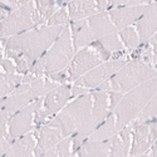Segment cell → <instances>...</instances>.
Listing matches in <instances>:
<instances>
[{
  "label": "cell",
  "mask_w": 157,
  "mask_h": 157,
  "mask_svg": "<svg viewBox=\"0 0 157 157\" xmlns=\"http://www.w3.org/2000/svg\"><path fill=\"white\" fill-rule=\"evenodd\" d=\"M65 27L67 25H43L9 38H2L3 48L18 52L30 63H34L52 47Z\"/></svg>",
  "instance_id": "cell-1"
},
{
  "label": "cell",
  "mask_w": 157,
  "mask_h": 157,
  "mask_svg": "<svg viewBox=\"0 0 157 157\" xmlns=\"http://www.w3.org/2000/svg\"><path fill=\"white\" fill-rule=\"evenodd\" d=\"M157 92V77L137 86L123 94L120 103L113 109L117 128L122 129L131 122H133L146 104Z\"/></svg>",
  "instance_id": "cell-2"
},
{
  "label": "cell",
  "mask_w": 157,
  "mask_h": 157,
  "mask_svg": "<svg viewBox=\"0 0 157 157\" xmlns=\"http://www.w3.org/2000/svg\"><path fill=\"white\" fill-rule=\"evenodd\" d=\"M155 77H157V69L155 67L142 59H131L112 78L102 83L96 89L126 93Z\"/></svg>",
  "instance_id": "cell-3"
},
{
  "label": "cell",
  "mask_w": 157,
  "mask_h": 157,
  "mask_svg": "<svg viewBox=\"0 0 157 157\" xmlns=\"http://www.w3.org/2000/svg\"><path fill=\"white\" fill-rule=\"evenodd\" d=\"M92 106L93 96L92 92H88L86 94L71 99L64 106V108L47 123L52 127L58 128L63 137L73 136L87 121L90 111H92Z\"/></svg>",
  "instance_id": "cell-4"
},
{
  "label": "cell",
  "mask_w": 157,
  "mask_h": 157,
  "mask_svg": "<svg viewBox=\"0 0 157 157\" xmlns=\"http://www.w3.org/2000/svg\"><path fill=\"white\" fill-rule=\"evenodd\" d=\"M57 86L59 84L49 79L47 75L36 77L32 81L21 82L9 96L2 98V109L14 114L21 108L29 106L39 97L47 94L49 90L56 88Z\"/></svg>",
  "instance_id": "cell-5"
},
{
  "label": "cell",
  "mask_w": 157,
  "mask_h": 157,
  "mask_svg": "<svg viewBox=\"0 0 157 157\" xmlns=\"http://www.w3.org/2000/svg\"><path fill=\"white\" fill-rule=\"evenodd\" d=\"M43 20L36 9L35 2L30 0L23 6L13 10L0 23L2 38H9L24 32H28L39 27H43Z\"/></svg>",
  "instance_id": "cell-6"
},
{
  "label": "cell",
  "mask_w": 157,
  "mask_h": 157,
  "mask_svg": "<svg viewBox=\"0 0 157 157\" xmlns=\"http://www.w3.org/2000/svg\"><path fill=\"white\" fill-rule=\"evenodd\" d=\"M112 58V54L108 50L103 48V45L97 40L75 52L73 59L71 60L69 65L65 69L68 73L69 83H73L79 77L93 69L103 62H107Z\"/></svg>",
  "instance_id": "cell-7"
},
{
  "label": "cell",
  "mask_w": 157,
  "mask_h": 157,
  "mask_svg": "<svg viewBox=\"0 0 157 157\" xmlns=\"http://www.w3.org/2000/svg\"><path fill=\"white\" fill-rule=\"evenodd\" d=\"M90 92H92V96H93V106H92L90 114L87 118V121L84 122V124L72 136L74 153L82 146V143L94 132L97 127L106 120L109 116V113L112 112L111 107H109V96H108L107 90L94 89V90H90ZM74 153H73V156H74Z\"/></svg>",
  "instance_id": "cell-8"
},
{
  "label": "cell",
  "mask_w": 157,
  "mask_h": 157,
  "mask_svg": "<svg viewBox=\"0 0 157 157\" xmlns=\"http://www.w3.org/2000/svg\"><path fill=\"white\" fill-rule=\"evenodd\" d=\"M72 99V83L59 84L35 101V127H40L60 112Z\"/></svg>",
  "instance_id": "cell-9"
},
{
  "label": "cell",
  "mask_w": 157,
  "mask_h": 157,
  "mask_svg": "<svg viewBox=\"0 0 157 157\" xmlns=\"http://www.w3.org/2000/svg\"><path fill=\"white\" fill-rule=\"evenodd\" d=\"M75 54L73 47L72 33L69 25L64 28L57 40L52 44V47L42 56L45 67V74L56 73L65 69L69 65L71 60Z\"/></svg>",
  "instance_id": "cell-10"
},
{
  "label": "cell",
  "mask_w": 157,
  "mask_h": 157,
  "mask_svg": "<svg viewBox=\"0 0 157 157\" xmlns=\"http://www.w3.org/2000/svg\"><path fill=\"white\" fill-rule=\"evenodd\" d=\"M127 62V59H109L107 62H103L93 69L87 72L86 74H83L82 77H79L77 81L73 82V84L83 87L89 92L94 90L102 83L112 78Z\"/></svg>",
  "instance_id": "cell-11"
},
{
  "label": "cell",
  "mask_w": 157,
  "mask_h": 157,
  "mask_svg": "<svg viewBox=\"0 0 157 157\" xmlns=\"http://www.w3.org/2000/svg\"><path fill=\"white\" fill-rule=\"evenodd\" d=\"M132 124V143L129 156L145 155L157 141V120L146 122H131Z\"/></svg>",
  "instance_id": "cell-12"
},
{
  "label": "cell",
  "mask_w": 157,
  "mask_h": 157,
  "mask_svg": "<svg viewBox=\"0 0 157 157\" xmlns=\"http://www.w3.org/2000/svg\"><path fill=\"white\" fill-rule=\"evenodd\" d=\"M35 101L10 117L8 124V140L14 141L35 129Z\"/></svg>",
  "instance_id": "cell-13"
},
{
  "label": "cell",
  "mask_w": 157,
  "mask_h": 157,
  "mask_svg": "<svg viewBox=\"0 0 157 157\" xmlns=\"http://www.w3.org/2000/svg\"><path fill=\"white\" fill-rule=\"evenodd\" d=\"M135 27L138 32L141 44L148 43L157 32V2L145 5L142 15L135 24Z\"/></svg>",
  "instance_id": "cell-14"
},
{
  "label": "cell",
  "mask_w": 157,
  "mask_h": 157,
  "mask_svg": "<svg viewBox=\"0 0 157 157\" xmlns=\"http://www.w3.org/2000/svg\"><path fill=\"white\" fill-rule=\"evenodd\" d=\"M145 5H122L108 10L112 23L117 30L124 29L131 25H135L141 18Z\"/></svg>",
  "instance_id": "cell-15"
},
{
  "label": "cell",
  "mask_w": 157,
  "mask_h": 157,
  "mask_svg": "<svg viewBox=\"0 0 157 157\" xmlns=\"http://www.w3.org/2000/svg\"><path fill=\"white\" fill-rule=\"evenodd\" d=\"M35 132H36L38 141H36L34 156H43L48 150L56 146L63 138H65V137H63L62 132L58 128L52 127L48 123H44L40 127H36Z\"/></svg>",
  "instance_id": "cell-16"
},
{
  "label": "cell",
  "mask_w": 157,
  "mask_h": 157,
  "mask_svg": "<svg viewBox=\"0 0 157 157\" xmlns=\"http://www.w3.org/2000/svg\"><path fill=\"white\" fill-rule=\"evenodd\" d=\"M111 156L109 157H124L129 156L131 143H132V124H127L120 129L116 135L108 138Z\"/></svg>",
  "instance_id": "cell-17"
},
{
  "label": "cell",
  "mask_w": 157,
  "mask_h": 157,
  "mask_svg": "<svg viewBox=\"0 0 157 157\" xmlns=\"http://www.w3.org/2000/svg\"><path fill=\"white\" fill-rule=\"evenodd\" d=\"M69 28H71L73 47H74L75 52H78L84 47H88L89 44H92L96 40L92 30L89 28V24H88L87 19L71 21Z\"/></svg>",
  "instance_id": "cell-18"
},
{
  "label": "cell",
  "mask_w": 157,
  "mask_h": 157,
  "mask_svg": "<svg viewBox=\"0 0 157 157\" xmlns=\"http://www.w3.org/2000/svg\"><path fill=\"white\" fill-rule=\"evenodd\" d=\"M36 132L33 129L32 132L18 137L11 142V146L6 153V157H30L34 156L36 147Z\"/></svg>",
  "instance_id": "cell-19"
},
{
  "label": "cell",
  "mask_w": 157,
  "mask_h": 157,
  "mask_svg": "<svg viewBox=\"0 0 157 157\" xmlns=\"http://www.w3.org/2000/svg\"><path fill=\"white\" fill-rule=\"evenodd\" d=\"M74 156L79 157H109L111 148L108 140H90L87 138L78 148Z\"/></svg>",
  "instance_id": "cell-20"
},
{
  "label": "cell",
  "mask_w": 157,
  "mask_h": 157,
  "mask_svg": "<svg viewBox=\"0 0 157 157\" xmlns=\"http://www.w3.org/2000/svg\"><path fill=\"white\" fill-rule=\"evenodd\" d=\"M87 20H88L89 28L92 30L96 39H99V38L107 35V34H111L113 32H118L111 20L108 11H98L94 15L87 18Z\"/></svg>",
  "instance_id": "cell-21"
},
{
  "label": "cell",
  "mask_w": 157,
  "mask_h": 157,
  "mask_svg": "<svg viewBox=\"0 0 157 157\" xmlns=\"http://www.w3.org/2000/svg\"><path fill=\"white\" fill-rule=\"evenodd\" d=\"M67 8L72 21L87 19L98 13L96 0H72Z\"/></svg>",
  "instance_id": "cell-22"
},
{
  "label": "cell",
  "mask_w": 157,
  "mask_h": 157,
  "mask_svg": "<svg viewBox=\"0 0 157 157\" xmlns=\"http://www.w3.org/2000/svg\"><path fill=\"white\" fill-rule=\"evenodd\" d=\"M117 132H118V128H117V123H116V117H114L113 112H111L109 116L97 127V129L88 138H90V140H108Z\"/></svg>",
  "instance_id": "cell-23"
},
{
  "label": "cell",
  "mask_w": 157,
  "mask_h": 157,
  "mask_svg": "<svg viewBox=\"0 0 157 157\" xmlns=\"http://www.w3.org/2000/svg\"><path fill=\"white\" fill-rule=\"evenodd\" d=\"M23 74H10L2 72L0 74V96L2 98L9 96L23 82Z\"/></svg>",
  "instance_id": "cell-24"
},
{
  "label": "cell",
  "mask_w": 157,
  "mask_h": 157,
  "mask_svg": "<svg viewBox=\"0 0 157 157\" xmlns=\"http://www.w3.org/2000/svg\"><path fill=\"white\" fill-rule=\"evenodd\" d=\"M118 35L121 38L124 48L127 50H129V52L137 49L141 45L140 35H138V32H137L135 25H131V27H127L124 29L118 30Z\"/></svg>",
  "instance_id": "cell-25"
},
{
  "label": "cell",
  "mask_w": 157,
  "mask_h": 157,
  "mask_svg": "<svg viewBox=\"0 0 157 157\" xmlns=\"http://www.w3.org/2000/svg\"><path fill=\"white\" fill-rule=\"evenodd\" d=\"M73 140L72 136L63 138L60 142H58L56 146H53L50 150H48L43 156L44 157H68L73 156Z\"/></svg>",
  "instance_id": "cell-26"
},
{
  "label": "cell",
  "mask_w": 157,
  "mask_h": 157,
  "mask_svg": "<svg viewBox=\"0 0 157 157\" xmlns=\"http://www.w3.org/2000/svg\"><path fill=\"white\" fill-rule=\"evenodd\" d=\"M97 40L103 45L104 49L109 52V53L112 54V57H113V54H116V53H118V52H122V50L126 49L123 43H122V40H121L120 35H118V32H113L111 34H107V35H104V36L97 39Z\"/></svg>",
  "instance_id": "cell-27"
},
{
  "label": "cell",
  "mask_w": 157,
  "mask_h": 157,
  "mask_svg": "<svg viewBox=\"0 0 157 157\" xmlns=\"http://www.w3.org/2000/svg\"><path fill=\"white\" fill-rule=\"evenodd\" d=\"M34 2L44 25L48 21V19L60 8L57 3V0H34Z\"/></svg>",
  "instance_id": "cell-28"
},
{
  "label": "cell",
  "mask_w": 157,
  "mask_h": 157,
  "mask_svg": "<svg viewBox=\"0 0 157 157\" xmlns=\"http://www.w3.org/2000/svg\"><path fill=\"white\" fill-rule=\"evenodd\" d=\"M152 120H157V92L151 98V101L146 104V107L142 109V112L138 114L135 122H146Z\"/></svg>",
  "instance_id": "cell-29"
},
{
  "label": "cell",
  "mask_w": 157,
  "mask_h": 157,
  "mask_svg": "<svg viewBox=\"0 0 157 157\" xmlns=\"http://www.w3.org/2000/svg\"><path fill=\"white\" fill-rule=\"evenodd\" d=\"M71 17L68 13V8L67 6H60L53 15H52L48 21L45 23V25L49 27H57V25H69L71 24Z\"/></svg>",
  "instance_id": "cell-30"
},
{
  "label": "cell",
  "mask_w": 157,
  "mask_h": 157,
  "mask_svg": "<svg viewBox=\"0 0 157 157\" xmlns=\"http://www.w3.org/2000/svg\"><path fill=\"white\" fill-rule=\"evenodd\" d=\"M98 11H108L113 8L126 5L127 0H96Z\"/></svg>",
  "instance_id": "cell-31"
},
{
  "label": "cell",
  "mask_w": 157,
  "mask_h": 157,
  "mask_svg": "<svg viewBox=\"0 0 157 157\" xmlns=\"http://www.w3.org/2000/svg\"><path fill=\"white\" fill-rule=\"evenodd\" d=\"M2 72L10 73V74H19L15 63L13 62V59H10L8 57H3V59H2Z\"/></svg>",
  "instance_id": "cell-32"
},
{
  "label": "cell",
  "mask_w": 157,
  "mask_h": 157,
  "mask_svg": "<svg viewBox=\"0 0 157 157\" xmlns=\"http://www.w3.org/2000/svg\"><path fill=\"white\" fill-rule=\"evenodd\" d=\"M124 93H121V92H113V90H111V92H108V96H109V107H111V111L113 112V109L117 107V104L120 103L121 98L123 97Z\"/></svg>",
  "instance_id": "cell-33"
},
{
  "label": "cell",
  "mask_w": 157,
  "mask_h": 157,
  "mask_svg": "<svg viewBox=\"0 0 157 157\" xmlns=\"http://www.w3.org/2000/svg\"><path fill=\"white\" fill-rule=\"evenodd\" d=\"M152 2H157V0H128L126 5H147Z\"/></svg>",
  "instance_id": "cell-34"
},
{
  "label": "cell",
  "mask_w": 157,
  "mask_h": 157,
  "mask_svg": "<svg viewBox=\"0 0 157 157\" xmlns=\"http://www.w3.org/2000/svg\"><path fill=\"white\" fill-rule=\"evenodd\" d=\"M152 50H153V65L157 69V43L152 44Z\"/></svg>",
  "instance_id": "cell-35"
},
{
  "label": "cell",
  "mask_w": 157,
  "mask_h": 157,
  "mask_svg": "<svg viewBox=\"0 0 157 157\" xmlns=\"http://www.w3.org/2000/svg\"><path fill=\"white\" fill-rule=\"evenodd\" d=\"M145 155H148V156H157V141H156V143L152 146V148L148 151V152H146Z\"/></svg>",
  "instance_id": "cell-36"
},
{
  "label": "cell",
  "mask_w": 157,
  "mask_h": 157,
  "mask_svg": "<svg viewBox=\"0 0 157 157\" xmlns=\"http://www.w3.org/2000/svg\"><path fill=\"white\" fill-rule=\"evenodd\" d=\"M71 2H72V0H57V3H58L59 6H67Z\"/></svg>",
  "instance_id": "cell-37"
},
{
  "label": "cell",
  "mask_w": 157,
  "mask_h": 157,
  "mask_svg": "<svg viewBox=\"0 0 157 157\" xmlns=\"http://www.w3.org/2000/svg\"><path fill=\"white\" fill-rule=\"evenodd\" d=\"M148 43H151V44H155V43H157V32L153 34V36L151 38V40H150Z\"/></svg>",
  "instance_id": "cell-38"
},
{
  "label": "cell",
  "mask_w": 157,
  "mask_h": 157,
  "mask_svg": "<svg viewBox=\"0 0 157 157\" xmlns=\"http://www.w3.org/2000/svg\"><path fill=\"white\" fill-rule=\"evenodd\" d=\"M127 2H128V0H127Z\"/></svg>",
  "instance_id": "cell-39"
}]
</instances>
